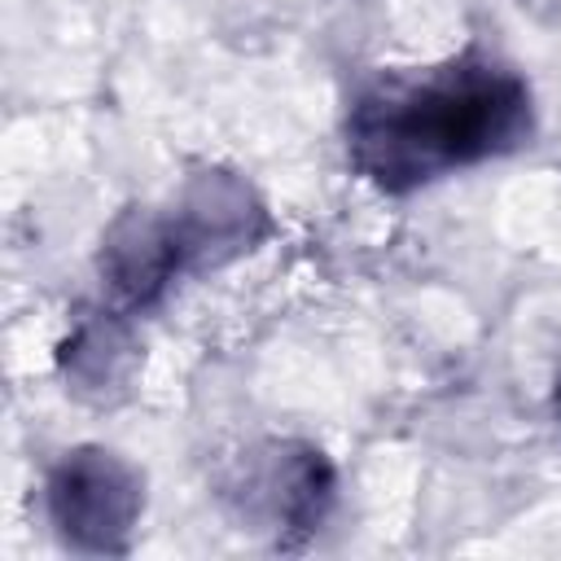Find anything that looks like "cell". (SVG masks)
<instances>
[{
	"instance_id": "5",
	"label": "cell",
	"mask_w": 561,
	"mask_h": 561,
	"mask_svg": "<svg viewBox=\"0 0 561 561\" xmlns=\"http://www.w3.org/2000/svg\"><path fill=\"white\" fill-rule=\"evenodd\" d=\"M557 416H561V377H557Z\"/></svg>"
},
{
	"instance_id": "3",
	"label": "cell",
	"mask_w": 561,
	"mask_h": 561,
	"mask_svg": "<svg viewBox=\"0 0 561 561\" xmlns=\"http://www.w3.org/2000/svg\"><path fill=\"white\" fill-rule=\"evenodd\" d=\"M224 495L250 530H267L280 548L320 530L333 504V465L311 443H259L232 465Z\"/></svg>"
},
{
	"instance_id": "2",
	"label": "cell",
	"mask_w": 561,
	"mask_h": 561,
	"mask_svg": "<svg viewBox=\"0 0 561 561\" xmlns=\"http://www.w3.org/2000/svg\"><path fill=\"white\" fill-rule=\"evenodd\" d=\"M267 232L263 202L245 180L206 171L167 210H127L101 245V285L118 311L162 302V294L193 272L219 267Z\"/></svg>"
},
{
	"instance_id": "1",
	"label": "cell",
	"mask_w": 561,
	"mask_h": 561,
	"mask_svg": "<svg viewBox=\"0 0 561 561\" xmlns=\"http://www.w3.org/2000/svg\"><path fill=\"white\" fill-rule=\"evenodd\" d=\"M530 131L535 96L526 79L486 53H460L377 75L351 101L346 158L381 193H416L522 149Z\"/></svg>"
},
{
	"instance_id": "4",
	"label": "cell",
	"mask_w": 561,
	"mask_h": 561,
	"mask_svg": "<svg viewBox=\"0 0 561 561\" xmlns=\"http://www.w3.org/2000/svg\"><path fill=\"white\" fill-rule=\"evenodd\" d=\"M48 522L75 552H127L131 530L145 508L140 473L114 456L110 447H75L66 451L44 486Z\"/></svg>"
}]
</instances>
